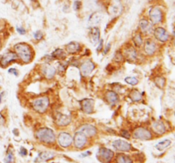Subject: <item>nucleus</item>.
<instances>
[{"instance_id": "nucleus-1", "label": "nucleus", "mask_w": 175, "mask_h": 163, "mask_svg": "<svg viewBox=\"0 0 175 163\" xmlns=\"http://www.w3.org/2000/svg\"><path fill=\"white\" fill-rule=\"evenodd\" d=\"M15 53L17 55V57L21 60L25 64H28L33 61L34 54H33V48L30 45L25 43H19L16 44L14 47Z\"/></svg>"}, {"instance_id": "nucleus-2", "label": "nucleus", "mask_w": 175, "mask_h": 163, "mask_svg": "<svg viewBox=\"0 0 175 163\" xmlns=\"http://www.w3.org/2000/svg\"><path fill=\"white\" fill-rule=\"evenodd\" d=\"M36 136L39 141L45 144H53L56 141V135L53 130L48 127H43L38 129L36 133Z\"/></svg>"}, {"instance_id": "nucleus-3", "label": "nucleus", "mask_w": 175, "mask_h": 163, "mask_svg": "<svg viewBox=\"0 0 175 163\" xmlns=\"http://www.w3.org/2000/svg\"><path fill=\"white\" fill-rule=\"evenodd\" d=\"M49 105H50V99L46 96L38 97L32 102L33 109L35 111L40 113V114H43L47 111Z\"/></svg>"}, {"instance_id": "nucleus-4", "label": "nucleus", "mask_w": 175, "mask_h": 163, "mask_svg": "<svg viewBox=\"0 0 175 163\" xmlns=\"http://www.w3.org/2000/svg\"><path fill=\"white\" fill-rule=\"evenodd\" d=\"M149 18L152 25H158L162 22L164 13L159 7H152L149 10Z\"/></svg>"}, {"instance_id": "nucleus-5", "label": "nucleus", "mask_w": 175, "mask_h": 163, "mask_svg": "<svg viewBox=\"0 0 175 163\" xmlns=\"http://www.w3.org/2000/svg\"><path fill=\"white\" fill-rule=\"evenodd\" d=\"M114 151H112L111 149H108V148H104L102 147L98 149L96 156L99 160L101 162L103 163H110L111 161L114 158Z\"/></svg>"}, {"instance_id": "nucleus-6", "label": "nucleus", "mask_w": 175, "mask_h": 163, "mask_svg": "<svg viewBox=\"0 0 175 163\" xmlns=\"http://www.w3.org/2000/svg\"><path fill=\"white\" fill-rule=\"evenodd\" d=\"M133 137L135 139L140 140H150L153 138V135L148 128H145L144 127H139L133 131Z\"/></svg>"}, {"instance_id": "nucleus-7", "label": "nucleus", "mask_w": 175, "mask_h": 163, "mask_svg": "<svg viewBox=\"0 0 175 163\" xmlns=\"http://www.w3.org/2000/svg\"><path fill=\"white\" fill-rule=\"evenodd\" d=\"M57 142L59 145L62 146L63 148H68L72 144L73 138L70 133L66 132H62L59 133L57 137Z\"/></svg>"}, {"instance_id": "nucleus-8", "label": "nucleus", "mask_w": 175, "mask_h": 163, "mask_svg": "<svg viewBox=\"0 0 175 163\" xmlns=\"http://www.w3.org/2000/svg\"><path fill=\"white\" fill-rule=\"evenodd\" d=\"M144 51L145 54L149 56H152L155 54L157 50V44L153 39L148 38L145 40L144 44Z\"/></svg>"}, {"instance_id": "nucleus-9", "label": "nucleus", "mask_w": 175, "mask_h": 163, "mask_svg": "<svg viewBox=\"0 0 175 163\" xmlns=\"http://www.w3.org/2000/svg\"><path fill=\"white\" fill-rule=\"evenodd\" d=\"M86 143H87V137L83 132H79V131L76 132L74 136V147L77 149H82L86 146Z\"/></svg>"}, {"instance_id": "nucleus-10", "label": "nucleus", "mask_w": 175, "mask_h": 163, "mask_svg": "<svg viewBox=\"0 0 175 163\" xmlns=\"http://www.w3.org/2000/svg\"><path fill=\"white\" fill-rule=\"evenodd\" d=\"M154 36L156 38V40L163 44L167 43L169 40V33L163 27H156L154 30Z\"/></svg>"}, {"instance_id": "nucleus-11", "label": "nucleus", "mask_w": 175, "mask_h": 163, "mask_svg": "<svg viewBox=\"0 0 175 163\" xmlns=\"http://www.w3.org/2000/svg\"><path fill=\"white\" fill-rule=\"evenodd\" d=\"M112 146L114 147V149H115L116 150H119V151H122V152L130 151L132 149L130 143L127 142L125 140H122V139L114 140L113 144H112Z\"/></svg>"}, {"instance_id": "nucleus-12", "label": "nucleus", "mask_w": 175, "mask_h": 163, "mask_svg": "<svg viewBox=\"0 0 175 163\" xmlns=\"http://www.w3.org/2000/svg\"><path fill=\"white\" fill-rule=\"evenodd\" d=\"M94 69H95V64H94L93 61H90V60L83 62L82 64L80 65V66H79V71H80V73H81L83 77L89 76L92 72Z\"/></svg>"}, {"instance_id": "nucleus-13", "label": "nucleus", "mask_w": 175, "mask_h": 163, "mask_svg": "<svg viewBox=\"0 0 175 163\" xmlns=\"http://www.w3.org/2000/svg\"><path fill=\"white\" fill-rule=\"evenodd\" d=\"M18 57L17 55L16 54V53L14 52H8L5 54H4L1 60H0V65L3 66V67H6L7 65L11 64V62H14V61H17Z\"/></svg>"}, {"instance_id": "nucleus-14", "label": "nucleus", "mask_w": 175, "mask_h": 163, "mask_svg": "<svg viewBox=\"0 0 175 163\" xmlns=\"http://www.w3.org/2000/svg\"><path fill=\"white\" fill-rule=\"evenodd\" d=\"M123 55L126 57L127 61L132 62V63H134L137 60V58H138L137 51L136 50L135 48L132 47V46H129V47L125 49Z\"/></svg>"}, {"instance_id": "nucleus-15", "label": "nucleus", "mask_w": 175, "mask_h": 163, "mask_svg": "<svg viewBox=\"0 0 175 163\" xmlns=\"http://www.w3.org/2000/svg\"><path fill=\"white\" fill-rule=\"evenodd\" d=\"M81 111L86 114H92L94 110V100L92 98H84L80 101Z\"/></svg>"}, {"instance_id": "nucleus-16", "label": "nucleus", "mask_w": 175, "mask_h": 163, "mask_svg": "<svg viewBox=\"0 0 175 163\" xmlns=\"http://www.w3.org/2000/svg\"><path fill=\"white\" fill-rule=\"evenodd\" d=\"M79 131L83 132L86 137H93L97 133V129L96 128V127L91 124H85L79 127Z\"/></svg>"}, {"instance_id": "nucleus-17", "label": "nucleus", "mask_w": 175, "mask_h": 163, "mask_svg": "<svg viewBox=\"0 0 175 163\" xmlns=\"http://www.w3.org/2000/svg\"><path fill=\"white\" fill-rule=\"evenodd\" d=\"M151 128L153 130V132L158 135H163L165 132H167L166 126L161 121H155L153 122L151 125Z\"/></svg>"}, {"instance_id": "nucleus-18", "label": "nucleus", "mask_w": 175, "mask_h": 163, "mask_svg": "<svg viewBox=\"0 0 175 163\" xmlns=\"http://www.w3.org/2000/svg\"><path fill=\"white\" fill-rule=\"evenodd\" d=\"M105 99L110 105H115L120 100L119 95L113 90H108L105 93Z\"/></svg>"}, {"instance_id": "nucleus-19", "label": "nucleus", "mask_w": 175, "mask_h": 163, "mask_svg": "<svg viewBox=\"0 0 175 163\" xmlns=\"http://www.w3.org/2000/svg\"><path fill=\"white\" fill-rule=\"evenodd\" d=\"M138 27L140 29L141 32H143V33H149L152 30V24L149 21L148 19L143 18V19H141L139 20Z\"/></svg>"}, {"instance_id": "nucleus-20", "label": "nucleus", "mask_w": 175, "mask_h": 163, "mask_svg": "<svg viewBox=\"0 0 175 163\" xmlns=\"http://www.w3.org/2000/svg\"><path fill=\"white\" fill-rule=\"evenodd\" d=\"M71 122V117L69 115H63V114H58L56 117V123L59 127H66L70 124Z\"/></svg>"}, {"instance_id": "nucleus-21", "label": "nucleus", "mask_w": 175, "mask_h": 163, "mask_svg": "<svg viewBox=\"0 0 175 163\" xmlns=\"http://www.w3.org/2000/svg\"><path fill=\"white\" fill-rule=\"evenodd\" d=\"M81 50V46L79 43L76 42H71L66 45V51L71 54H75L79 53Z\"/></svg>"}, {"instance_id": "nucleus-22", "label": "nucleus", "mask_w": 175, "mask_h": 163, "mask_svg": "<svg viewBox=\"0 0 175 163\" xmlns=\"http://www.w3.org/2000/svg\"><path fill=\"white\" fill-rule=\"evenodd\" d=\"M55 156V154L49 151H42L38 155L37 158L35 159L36 162H41V161H47L49 160L52 159Z\"/></svg>"}, {"instance_id": "nucleus-23", "label": "nucleus", "mask_w": 175, "mask_h": 163, "mask_svg": "<svg viewBox=\"0 0 175 163\" xmlns=\"http://www.w3.org/2000/svg\"><path fill=\"white\" fill-rule=\"evenodd\" d=\"M56 71L55 67H53V66L50 65H46L43 68V73L49 79H51V78L55 77Z\"/></svg>"}, {"instance_id": "nucleus-24", "label": "nucleus", "mask_w": 175, "mask_h": 163, "mask_svg": "<svg viewBox=\"0 0 175 163\" xmlns=\"http://www.w3.org/2000/svg\"><path fill=\"white\" fill-rule=\"evenodd\" d=\"M115 161L116 163H133L132 159L129 156H127L125 154H118L115 157Z\"/></svg>"}, {"instance_id": "nucleus-25", "label": "nucleus", "mask_w": 175, "mask_h": 163, "mask_svg": "<svg viewBox=\"0 0 175 163\" xmlns=\"http://www.w3.org/2000/svg\"><path fill=\"white\" fill-rule=\"evenodd\" d=\"M103 19V15L99 12H95L92 14V15L89 18V23L92 25H96L100 23V21Z\"/></svg>"}, {"instance_id": "nucleus-26", "label": "nucleus", "mask_w": 175, "mask_h": 163, "mask_svg": "<svg viewBox=\"0 0 175 163\" xmlns=\"http://www.w3.org/2000/svg\"><path fill=\"white\" fill-rule=\"evenodd\" d=\"M132 42L133 44L137 46V47H140L144 44L143 41V37H142V32L139 31H136L132 36Z\"/></svg>"}, {"instance_id": "nucleus-27", "label": "nucleus", "mask_w": 175, "mask_h": 163, "mask_svg": "<svg viewBox=\"0 0 175 163\" xmlns=\"http://www.w3.org/2000/svg\"><path fill=\"white\" fill-rule=\"evenodd\" d=\"M92 40L93 44H96L100 40V30L98 27H92Z\"/></svg>"}, {"instance_id": "nucleus-28", "label": "nucleus", "mask_w": 175, "mask_h": 163, "mask_svg": "<svg viewBox=\"0 0 175 163\" xmlns=\"http://www.w3.org/2000/svg\"><path fill=\"white\" fill-rule=\"evenodd\" d=\"M129 97L134 102H138L140 101L142 98H143V96L141 94V93L137 89H133V90H132L130 92V94H129Z\"/></svg>"}, {"instance_id": "nucleus-29", "label": "nucleus", "mask_w": 175, "mask_h": 163, "mask_svg": "<svg viewBox=\"0 0 175 163\" xmlns=\"http://www.w3.org/2000/svg\"><path fill=\"white\" fill-rule=\"evenodd\" d=\"M52 58H55V59L63 60L67 56V54H66V51H64L62 48H56L52 54Z\"/></svg>"}, {"instance_id": "nucleus-30", "label": "nucleus", "mask_w": 175, "mask_h": 163, "mask_svg": "<svg viewBox=\"0 0 175 163\" xmlns=\"http://www.w3.org/2000/svg\"><path fill=\"white\" fill-rule=\"evenodd\" d=\"M171 140L170 139H165V140H163V141H161V142H159L157 144H155V149H158V150H160V151H161V150H163V149H167L168 146H170V144H171Z\"/></svg>"}, {"instance_id": "nucleus-31", "label": "nucleus", "mask_w": 175, "mask_h": 163, "mask_svg": "<svg viewBox=\"0 0 175 163\" xmlns=\"http://www.w3.org/2000/svg\"><path fill=\"white\" fill-rule=\"evenodd\" d=\"M155 83L159 88H163L166 85V79L163 77H158L155 79Z\"/></svg>"}, {"instance_id": "nucleus-32", "label": "nucleus", "mask_w": 175, "mask_h": 163, "mask_svg": "<svg viewBox=\"0 0 175 163\" xmlns=\"http://www.w3.org/2000/svg\"><path fill=\"white\" fill-rule=\"evenodd\" d=\"M114 61L116 62V63H120V62H123L124 61V55L123 54L120 52V51H116L114 56Z\"/></svg>"}, {"instance_id": "nucleus-33", "label": "nucleus", "mask_w": 175, "mask_h": 163, "mask_svg": "<svg viewBox=\"0 0 175 163\" xmlns=\"http://www.w3.org/2000/svg\"><path fill=\"white\" fill-rule=\"evenodd\" d=\"M5 163H12L13 161H14V155H13V152L12 150L9 149L7 151V155H6V157H5Z\"/></svg>"}, {"instance_id": "nucleus-34", "label": "nucleus", "mask_w": 175, "mask_h": 163, "mask_svg": "<svg viewBox=\"0 0 175 163\" xmlns=\"http://www.w3.org/2000/svg\"><path fill=\"white\" fill-rule=\"evenodd\" d=\"M125 82L130 85H137L138 83V79L134 77H128L125 78Z\"/></svg>"}, {"instance_id": "nucleus-35", "label": "nucleus", "mask_w": 175, "mask_h": 163, "mask_svg": "<svg viewBox=\"0 0 175 163\" xmlns=\"http://www.w3.org/2000/svg\"><path fill=\"white\" fill-rule=\"evenodd\" d=\"M81 6H82L81 1L75 0V1L74 2V4H73V9H74V10H75V11H79V10L81 9Z\"/></svg>"}, {"instance_id": "nucleus-36", "label": "nucleus", "mask_w": 175, "mask_h": 163, "mask_svg": "<svg viewBox=\"0 0 175 163\" xmlns=\"http://www.w3.org/2000/svg\"><path fill=\"white\" fill-rule=\"evenodd\" d=\"M34 37L35 40L40 41L44 37V34L42 33V31H37L34 33Z\"/></svg>"}, {"instance_id": "nucleus-37", "label": "nucleus", "mask_w": 175, "mask_h": 163, "mask_svg": "<svg viewBox=\"0 0 175 163\" xmlns=\"http://www.w3.org/2000/svg\"><path fill=\"white\" fill-rule=\"evenodd\" d=\"M120 135L122 136L123 138H125V139H129L131 138L130 133H129V132L127 131V130H121V131H120Z\"/></svg>"}, {"instance_id": "nucleus-38", "label": "nucleus", "mask_w": 175, "mask_h": 163, "mask_svg": "<svg viewBox=\"0 0 175 163\" xmlns=\"http://www.w3.org/2000/svg\"><path fill=\"white\" fill-rule=\"evenodd\" d=\"M16 31H17L18 33L21 34V35H24V34H26V30H25L23 27H16Z\"/></svg>"}, {"instance_id": "nucleus-39", "label": "nucleus", "mask_w": 175, "mask_h": 163, "mask_svg": "<svg viewBox=\"0 0 175 163\" xmlns=\"http://www.w3.org/2000/svg\"><path fill=\"white\" fill-rule=\"evenodd\" d=\"M98 43H99V45H98V47H97V48H96V50H97V52H99V51L103 50V39H101V40H100V42H98Z\"/></svg>"}, {"instance_id": "nucleus-40", "label": "nucleus", "mask_w": 175, "mask_h": 163, "mask_svg": "<svg viewBox=\"0 0 175 163\" xmlns=\"http://www.w3.org/2000/svg\"><path fill=\"white\" fill-rule=\"evenodd\" d=\"M27 154H28V151H27V149H25L24 147H21V150H20V155L22 156H27Z\"/></svg>"}, {"instance_id": "nucleus-41", "label": "nucleus", "mask_w": 175, "mask_h": 163, "mask_svg": "<svg viewBox=\"0 0 175 163\" xmlns=\"http://www.w3.org/2000/svg\"><path fill=\"white\" fill-rule=\"evenodd\" d=\"M9 73H11V74H14L15 76H18V71L16 69H15V68H11L10 70H9Z\"/></svg>"}, {"instance_id": "nucleus-42", "label": "nucleus", "mask_w": 175, "mask_h": 163, "mask_svg": "<svg viewBox=\"0 0 175 163\" xmlns=\"http://www.w3.org/2000/svg\"><path fill=\"white\" fill-rule=\"evenodd\" d=\"M110 48H111V44H108V45L106 46V48H105V49H104V51H103V54H106L109 53V51H110Z\"/></svg>"}, {"instance_id": "nucleus-43", "label": "nucleus", "mask_w": 175, "mask_h": 163, "mask_svg": "<svg viewBox=\"0 0 175 163\" xmlns=\"http://www.w3.org/2000/svg\"><path fill=\"white\" fill-rule=\"evenodd\" d=\"M4 122H5V119H4V115L0 113V125H3Z\"/></svg>"}, {"instance_id": "nucleus-44", "label": "nucleus", "mask_w": 175, "mask_h": 163, "mask_svg": "<svg viewBox=\"0 0 175 163\" xmlns=\"http://www.w3.org/2000/svg\"><path fill=\"white\" fill-rule=\"evenodd\" d=\"M90 155H91V152H90V151H87V152L82 154V155H81V157H85V156H90Z\"/></svg>"}, {"instance_id": "nucleus-45", "label": "nucleus", "mask_w": 175, "mask_h": 163, "mask_svg": "<svg viewBox=\"0 0 175 163\" xmlns=\"http://www.w3.org/2000/svg\"><path fill=\"white\" fill-rule=\"evenodd\" d=\"M4 95V92H2L1 94H0V104H1V102H2V99H3V96Z\"/></svg>"}, {"instance_id": "nucleus-46", "label": "nucleus", "mask_w": 175, "mask_h": 163, "mask_svg": "<svg viewBox=\"0 0 175 163\" xmlns=\"http://www.w3.org/2000/svg\"><path fill=\"white\" fill-rule=\"evenodd\" d=\"M0 47H1V38H0Z\"/></svg>"}, {"instance_id": "nucleus-47", "label": "nucleus", "mask_w": 175, "mask_h": 163, "mask_svg": "<svg viewBox=\"0 0 175 163\" xmlns=\"http://www.w3.org/2000/svg\"><path fill=\"white\" fill-rule=\"evenodd\" d=\"M31 1H34V0H31Z\"/></svg>"}]
</instances>
